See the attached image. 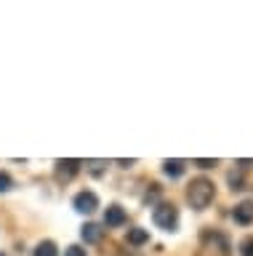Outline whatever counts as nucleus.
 Wrapping results in <instances>:
<instances>
[{
    "instance_id": "obj_4",
    "label": "nucleus",
    "mask_w": 253,
    "mask_h": 256,
    "mask_svg": "<svg viewBox=\"0 0 253 256\" xmlns=\"http://www.w3.org/2000/svg\"><path fill=\"white\" fill-rule=\"evenodd\" d=\"M232 219L237 224H243V227H248L253 222V200H243V203H237L232 208Z\"/></svg>"
},
{
    "instance_id": "obj_3",
    "label": "nucleus",
    "mask_w": 253,
    "mask_h": 256,
    "mask_svg": "<svg viewBox=\"0 0 253 256\" xmlns=\"http://www.w3.org/2000/svg\"><path fill=\"white\" fill-rule=\"evenodd\" d=\"M72 206H75V211H80V214H93L99 208V198H96V192L83 190L72 198Z\"/></svg>"
},
{
    "instance_id": "obj_13",
    "label": "nucleus",
    "mask_w": 253,
    "mask_h": 256,
    "mask_svg": "<svg viewBox=\"0 0 253 256\" xmlns=\"http://www.w3.org/2000/svg\"><path fill=\"white\" fill-rule=\"evenodd\" d=\"M240 256H253V238H245L240 243Z\"/></svg>"
},
{
    "instance_id": "obj_16",
    "label": "nucleus",
    "mask_w": 253,
    "mask_h": 256,
    "mask_svg": "<svg viewBox=\"0 0 253 256\" xmlns=\"http://www.w3.org/2000/svg\"><path fill=\"white\" fill-rule=\"evenodd\" d=\"M195 166L197 168H213V166H219V160H195Z\"/></svg>"
},
{
    "instance_id": "obj_10",
    "label": "nucleus",
    "mask_w": 253,
    "mask_h": 256,
    "mask_svg": "<svg viewBox=\"0 0 253 256\" xmlns=\"http://www.w3.org/2000/svg\"><path fill=\"white\" fill-rule=\"evenodd\" d=\"M32 256H59V248H56L53 240H40V243L35 246Z\"/></svg>"
},
{
    "instance_id": "obj_6",
    "label": "nucleus",
    "mask_w": 253,
    "mask_h": 256,
    "mask_svg": "<svg viewBox=\"0 0 253 256\" xmlns=\"http://www.w3.org/2000/svg\"><path fill=\"white\" fill-rule=\"evenodd\" d=\"M77 171H80V160H59L56 163V179L59 182H69Z\"/></svg>"
},
{
    "instance_id": "obj_7",
    "label": "nucleus",
    "mask_w": 253,
    "mask_h": 256,
    "mask_svg": "<svg viewBox=\"0 0 253 256\" xmlns=\"http://www.w3.org/2000/svg\"><path fill=\"white\" fill-rule=\"evenodd\" d=\"M101 232H104V230H101L99 227V224H83V230H80V238H83V243H88V246H93V243H99V240H101Z\"/></svg>"
},
{
    "instance_id": "obj_14",
    "label": "nucleus",
    "mask_w": 253,
    "mask_h": 256,
    "mask_svg": "<svg viewBox=\"0 0 253 256\" xmlns=\"http://www.w3.org/2000/svg\"><path fill=\"white\" fill-rule=\"evenodd\" d=\"M229 184H232V190H243V176L240 174H229Z\"/></svg>"
},
{
    "instance_id": "obj_8",
    "label": "nucleus",
    "mask_w": 253,
    "mask_h": 256,
    "mask_svg": "<svg viewBox=\"0 0 253 256\" xmlns=\"http://www.w3.org/2000/svg\"><path fill=\"white\" fill-rule=\"evenodd\" d=\"M184 171H187V163H184V160H165V163H163V174L171 176V179H179Z\"/></svg>"
},
{
    "instance_id": "obj_9",
    "label": "nucleus",
    "mask_w": 253,
    "mask_h": 256,
    "mask_svg": "<svg viewBox=\"0 0 253 256\" xmlns=\"http://www.w3.org/2000/svg\"><path fill=\"white\" fill-rule=\"evenodd\" d=\"M125 240H128L131 246H144L147 240H149V232L141 230V227H133V230L125 232Z\"/></svg>"
},
{
    "instance_id": "obj_17",
    "label": "nucleus",
    "mask_w": 253,
    "mask_h": 256,
    "mask_svg": "<svg viewBox=\"0 0 253 256\" xmlns=\"http://www.w3.org/2000/svg\"><path fill=\"white\" fill-rule=\"evenodd\" d=\"M0 256H5V254H3V251H0Z\"/></svg>"
},
{
    "instance_id": "obj_15",
    "label": "nucleus",
    "mask_w": 253,
    "mask_h": 256,
    "mask_svg": "<svg viewBox=\"0 0 253 256\" xmlns=\"http://www.w3.org/2000/svg\"><path fill=\"white\" fill-rule=\"evenodd\" d=\"M64 256H85V248L83 246H69L64 251Z\"/></svg>"
},
{
    "instance_id": "obj_2",
    "label": "nucleus",
    "mask_w": 253,
    "mask_h": 256,
    "mask_svg": "<svg viewBox=\"0 0 253 256\" xmlns=\"http://www.w3.org/2000/svg\"><path fill=\"white\" fill-rule=\"evenodd\" d=\"M152 222H155L160 230L173 232V230L179 227V208H176V206H171V203H160V206H155V211H152Z\"/></svg>"
},
{
    "instance_id": "obj_1",
    "label": "nucleus",
    "mask_w": 253,
    "mask_h": 256,
    "mask_svg": "<svg viewBox=\"0 0 253 256\" xmlns=\"http://www.w3.org/2000/svg\"><path fill=\"white\" fill-rule=\"evenodd\" d=\"M213 195H216L213 182L211 179H203V176H200V179H192V184L187 187V200H189V206H192V208H197V211L208 208Z\"/></svg>"
},
{
    "instance_id": "obj_11",
    "label": "nucleus",
    "mask_w": 253,
    "mask_h": 256,
    "mask_svg": "<svg viewBox=\"0 0 253 256\" xmlns=\"http://www.w3.org/2000/svg\"><path fill=\"white\" fill-rule=\"evenodd\" d=\"M157 198H160V184H149V190L144 195V203L152 206V203H157Z\"/></svg>"
},
{
    "instance_id": "obj_12",
    "label": "nucleus",
    "mask_w": 253,
    "mask_h": 256,
    "mask_svg": "<svg viewBox=\"0 0 253 256\" xmlns=\"http://www.w3.org/2000/svg\"><path fill=\"white\" fill-rule=\"evenodd\" d=\"M11 187H13V179L5 171H0V192H8Z\"/></svg>"
},
{
    "instance_id": "obj_5",
    "label": "nucleus",
    "mask_w": 253,
    "mask_h": 256,
    "mask_svg": "<svg viewBox=\"0 0 253 256\" xmlns=\"http://www.w3.org/2000/svg\"><path fill=\"white\" fill-rule=\"evenodd\" d=\"M125 224V208L123 206H107V211H104V227H123Z\"/></svg>"
}]
</instances>
